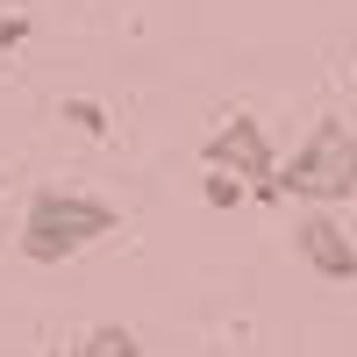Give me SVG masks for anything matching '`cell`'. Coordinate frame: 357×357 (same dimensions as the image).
I'll use <instances>...</instances> for the list:
<instances>
[{
	"mask_svg": "<svg viewBox=\"0 0 357 357\" xmlns=\"http://www.w3.org/2000/svg\"><path fill=\"white\" fill-rule=\"evenodd\" d=\"M122 229V215L100 200V193H86V186H36L22 207V257L29 264H65L79 257L86 243H100V236Z\"/></svg>",
	"mask_w": 357,
	"mask_h": 357,
	"instance_id": "6da1fadb",
	"label": "cell"
},
{
	"mask_svg": "<svg viewBox=\"0 0 357 357\" xmlns=\"http://www.w3.org/2000/svg\"><path fill=\"white\" fill-rule=\"evenodd\" d=\"M279 193L307 200V207L357 200V129H343L336 114H321V122L301 136V151L279 165Z\"/></svg>",
	"mask_w": 357,
	"mask_h": 357,
	"instance_id": "7a4b0ae2",
	"label": "cell"
},
{
	"mask_svg": "<svg viewBox=\"0 0 357 357\" xmlns=\"http://www.w3.org/2000/svg\"><path fill=\"white\" fill-rule=\"evenodd\" d=\"M200 158L222 165V172H236L243 186H272V178H279V151H272V136H264L257 114H229V122H215L207 143H200Z\"/></svg>",
	"mask_w": 357,
	"mask_h": 357,
	"instance_id": "3957f363",
	"label": "cell"
},
{
	"mask_svg": "<svg viewBox=\"0 0 357 357\" xmlns=\"http://www.w3.org/2000/svg\"><path fill=\"white\" fill-rule=\"evenodd\" d=\"M293 257L321 272L329 286H357V236L329 215V207H307L301 222H293Z\"/></svg>",
	"mask_w": 357,
	"mask_h": 357,
	"instance_id": "277c9868",
	"label": "cell"
},
{
	"mask_svg": "<svg viewBox=\"0 0 357 357\" xmlns=\"http://www.w3.org/2000/svg\"><path fill=\"white\" fill-rule=\"evenodd\" d=\"M65 357H143V336L122 329V321H100V329H86Z\"/></svg>",
	"mask_w": 357,
	"mask_h": 357,
	"instance_id": "5b68a950",
	"label": "cell"
},
{
	"mask_svg": "<svg viewBox=\"0 0 357 357\" xmlns=\"http://www.w3.org/2000/svg\"><path fill=\"white\" fill-rule=\"evenodd\" d=\"M200 193H207V207H243V200H250V186H243L236 172H222V165H207Z\"/></svg>",
	"mask_w": 357,
	"mask_h": 357,
	"instance_id": "8992f818",
	"label": "cell"
},
{
	"mask_svg": "<svg viewBox=\"0 0 357 357\" xmlns=\"http://www.w3.org/2000/svg\"><path fill=\"white\" fill-rule=\"evenodd\" d=\"M65 122H72L79 136H93V143H100V136H114V129H107V107H100V100H65Z\"/></svg>",
	"mask_w": 357,
	"mask_h": 357,
	"instance_id": "52a82bcc",
	"label": "cell"
},
{
	"mask_svg": "<svg viewBox=\"0 0 357 357\" xmlns=\"http://www.w3.org/2000/svg\"><path fill=\"white\" fill-rule=\"evenodd\" d=\"M29 43V15H0V50H22Z\"/></svg>",
	"mask_w": 357,
	"mask_h": 357,
	"instance_id": "ba28073f",
	"label": "cell"
},
{
	"mask_svg": "<svg viewBox=\"0 0 357 357\" xmlns=\"http://www.w3.org/2000/svg\"><path fill=\"white\" fill-rule=\"evenodd\" d=\"M43 357H65V350H43Z\"/></svg>",
	"mask_w": 357,
	"mask_h": 357,
	"instance_id": "9c48e42d",
	"label": "cell"
},
{
	"mask_svg": "<svg viewBox=\"0 0 357 357\" xmlns=\"http://www.w3.org/2000/svg\"><path fill=\"white\" fill-rule=\"evenodd\" d=\"M0 186H8V178H0Z\"/></svg>",
	"mask_w": 357,
	"mask_h": 357,
	"instance_id": "30bf717a",
	"label": "cell"
}]
</instances>
